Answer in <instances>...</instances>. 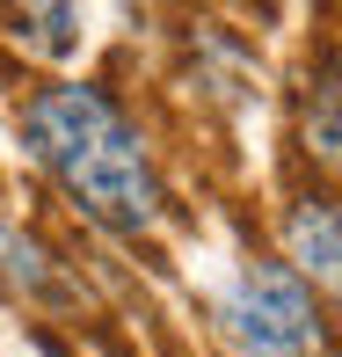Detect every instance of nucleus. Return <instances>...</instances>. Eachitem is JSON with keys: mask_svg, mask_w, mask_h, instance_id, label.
Masks as SVG:
<instances>
[{"mask_svg": "<svg viewBox=\"0 0 342 357\" xmlns=\"http://www.w3.org/2000/svg\"><path fill=\"white\" fill-rule=\"evenodd\" d=\"M306 153L328 168L335 160V66L320 73V95H313V109H306Z\"/></svg>", "mask_w": 342, "mask_h": 357, "instance_id": "obj_6", "label": "nucleus"}, {"mask_svg": "<svg viewBox=\"0 0 342 357\" xmlns=\"http://www.w3.org/2000/svg\"><path fill=\"white\" fill-rule=\"evenodd\" d=\"M335 263H342V226H335V204L328 197H299L284 212V270L299 284H335Z\"/></svg>", "mask_w": 342, "mask_h": 357, "instance_id": "obj_3", "label": "nucleus"}, {"mask_svg": "<svg viewBox=\"0 0 342 357\" xmlns=\"http://www.w3.org/2000/svg\"><path fill=\"white\" fill-rule=\"evenodd\" d=\"M22 146L80 212L117 241L153 234L160 212H168V190H160V168L146 153L139 124L102 88H73V80L37 88L22 102Z\"/></svg>", "mask_w": 342, "mask_h": 357, "instance_id": "obj_1", "label": "nucleus"}, {"mask_svg": "<svg viewBox=\"0 0 342 357\" xmlns=\"http://www.w3.org/2000/svg\"><path fill=\"white\" fill-rule=\"evenodd\" d=\"M15 37L44 59H73L80 52V8H22L15 15Z\"/></svg>", "mask_w": 342, "mask_h": 357, "instance_id": "obj_5", "label": "nucleus"}, {"mask_svg": "<svg viewBox=\"0 0 342 357\" xmlns=\"http://www.w3.org/2000/svg\"><path fill=\"white\" fill-rule=\"evenodd\" d=\"M0 284L22 291V299H66V278H59V263L44 255L37 234H22V226L0 219Z\"/></svg>", "mask_w": 342, "mask_h": 357, "instance_id": "obj_4", "label": "nucleus"}, {"mask_svg": "<svg viewBox=\"0 0 342 357\" xmlns=\"http://www.w3.org/2000/svg\"><path fill=\"white\" fill-rule=\"evenodd\" d=\"M219 328L240 357H320L328 343L313 284H299L284 263H240L219 291Z\"/></svg>", "mask_w": 342, "mask_h": 357, "instance_id": "obj_2", "label": "nucleus"}]
</instances>
